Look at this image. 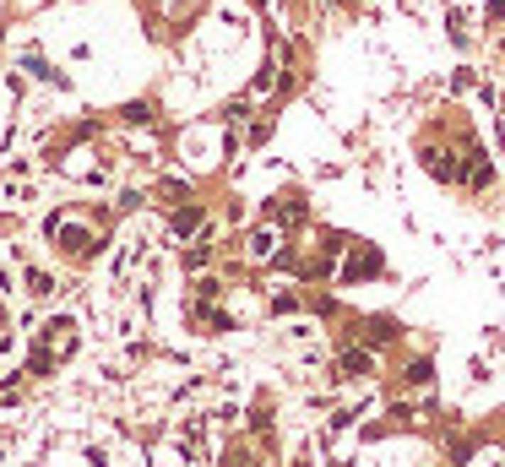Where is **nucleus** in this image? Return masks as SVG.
Masks as SVG:
<instances>
[{
  "mask_svg": "<svg viewBox=\"0 0 505 467\" xmlns=\"http://www.w3.org/2000/svg\"><path fill=\"white\" fill-rule=\"evenodd\" d=\"M168 229L180 234V239H185V234H196V229H201V207H196V202H185L180 212H174V218H168Z\"/></svg>",
  "mask_w": 505,
  "mask_h": 467,
  "instance_id": "1",
  "label": "nucleus"
},
{
  "mask_svg": "<svg viewBox=\"0 0 505 467\" xmlns=\"http://www.w3.org/2000/svg\"><path fill=\"white\" fill-rule=\"evenodd\" d=\"M337 370L348 375V380H359V375H369V353H359V348H348V353L337 358Z\"/></svg>",
  "mask_w": 505,
  "mask_h": 467,
  "instance_id": "2",
  "label": "nucleus"
},
{
  "mask_svg": "<svg viewBox=\"0 0 505 467\" xmlns=\"http://www.w3.org/2000/svg\"><path fill=\"white\" fill-rule=\"evenodd\" d=\"M277 250V234L272 229H261V234H250V256H256V261H266V256H272Z\"/></svg>",
  "mask_w": 505,
  "mask_h": 467,
  "instance_id": "3",
  "label": "nucleus"
},
{
  "mask_svg": "<svg viewBox=\"0 0 505 467\" xmlns=\"http://www.w3.org/2000/svg\"><path fill=\"white\" fill-rule=\"evenodd\" d=\"M429 174H440V180H457V163H451V153H424Z\"/></svg>",
  "mask_w": 505,
  "mask_h": 467,
  "instance_id": "4",
  "label": "nucleus"
},
{
  "mask_svg": "<svg viewBox=\"0 0 505 467\" xmlns=\"http://www.w3.org/2000/svg\"><path fill=\"white\" fill-rule=\"evenodd\" d=\"M212 261V234H207V239H196V245H190V256H185V266H190V272H196V266H207Z\"/></svg>",
  "mask_w": 505,
  "mask_h": 467,
  "instance_id": "5",
  "label": "nucleus"
},
{
  "mask_svg": "<svg viewBox=\"0 0 505 467\" xmlns=\"http://www.w3.org/2000/svg\"><path fill=\"white\" fill-rule=\"evenodd\" d=\"M28 294L33 299H49V294H55V278H49V272H28Z\"/></svg>",
  "mask_w": 505,
  "mask_h": 467,
  "instance_id": "6",
  "label": "nucleus"
},
{
  "mask_svg": "<svg viewBox=\"0 0 505 467\" xmlns=\"http://www.w3.org/2000/svg\"><path fill=\"white\" fill-rule=\"evenodd\" d=\"M369 343H391V337H397V331H391V321H369V331H364Z\"/></svg>",
  "mask_w": 505,
  "mask_h": 467,
  "instance_id": "7",
  "label": "nucleus"
},
{
  "mask_svg": "<svg viewBox=\"0 0 505 467\" xmlns=\"http://www.w3.org/2000/svg\"><path fill=\"white\" fill-rule=\"evenodd\" d=\"M375 266H381V256H359V261L348 266V278H364V272H375Z\"/></svg>",
  "mask_w": 505,
  "mask_h": 467,
  "instance_id": "8",
  "label": "nucleus"
},
{
  "mask_svg": "<svg viewBox=\"0 0 505 467\" xmlns=\"http://www.w3.org/2000/svg\"><path fill=\"white\" fill-rule=\"evenodd\" d=\"M125 120H136V125H147V120H153V109H147V104H131V109H125Z\"/></svg>",
  "mask_w": 505,
  "mask_h": 467,
  "instance_id": "9",
  "label": "nucleus"
}]
</instances>
